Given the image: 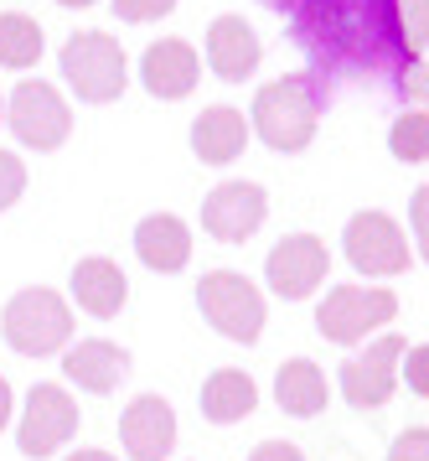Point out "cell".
<instances>
[{
	"label": "cell",
	"mask_w": 429,
	"mask_h": 461,
	"mask_svg": "<svg viewBox=\"0 0 429 461\" xmlns=\"http://www.w3.org/2000/svg\"><path fill=\"white\" fill-rule=\"evenodd\" d=\"M73 301H78V312L109 321V316L124 312V301H130V280H124V270L114 265V259L88 254V259L73 265Z\"/></svg>",
	"instance_id": "obj_17"
},
{
	"label": "cell",
	"mask_w": 429,
	"mask_h": 461,
	"mask_svg": "<svg viewBox=\"0 0 429 461\" xmlns=\"http://www.w3.org/2000/svg\"><path fill=\"white\" fill-rule=\"evenodd\" d=\"M197 306H202L212 332H223L228 342H244V348L259 342L264 316H269L259 285L238 270H207L202 280H197Z\"/></svg>",
	"instance_id": "obj_4"
},
{
	"label": "cell",
	"mask_w": 429,
	"mask_h": 461,
	"mask_svg": "<svg viewBox=\"0 0 429 461\" xmlns=\"http://www.w3.org/2000/svg\"><path fill=\"white\" fill-rule=\"evenodd\" d=\"M62 78L73 84L83 104H114L130 84V63L124 47L109 32H78L62 42Z\"/></svg>",
	"instance_id": "obj_5"
},
{
	"label": "cell",
	"mask_w": 429,
	"mask_h": 461,
	"mask_svg": "<svg viewBox=\"0 0 429 461\" xmlns=\"http://www.w3.org/2000/svg\"><path fill=\"white\" fill-rule=\"evenodd\" d=\"M259 58H264V47H259V37H254V26L244 16H218L207 26V63L223 84H244L259 68Z\"/></svg>",
	"instance_id": "obj_16"
},
{
	"label": "cell",
	"mask_w": 429,
	"mask_h": 461,
	"mask_svg": "<svg viewBox=\"0 0 429 461\" xmlns=\"http://www.w3.org/2000/svg\"><path fill=\"white\" fill-rule=\"evenodd\" d=\"M290 11L295 37L316 52L321 68H378L383 58V22L378 0H274Z\"/></svg>",
	"instance_id": "obj_1"
},
{
	"label": "cell",
	"mask_w": 429,
	"mask_h": 461,
	"mask_svg": "<svg viewBox=\"0 0 429 461\" xmlns=\"http://www.w3.org/2000/svg\"><path fill=\"white\" fill-rule=\"evenodd\" d=\"M135 254H140L145 270L176 275L192 259V229H186L176 212H150V218H140V229H135Z\"/></svg>",
	"instance_id": "obj_18"
},
{
	"label": "cell",
	"mask_w": 429,
	"mask_h": 461,
	"mask_svg": "<svg viewBox=\"0 0 429 461\" xmlns=\"http://www.w3.org/2000/svg\"><path fill=\"white\" fill-rule=\"evenodd\" d=\"M274 399H280V410L295 415V420L326 415V404H331L326 368L310 363V357H290V363H280V374H274Z\"/></svg>",
	"instance_id": "obj_20"
},
{
	"label": "cell",
	"mask_w": 429,
	"mask_h": 461,
	"mask_svg": "<svg viewBox=\"0 0 429 461\" xmlns=\"http://www.w3.org/2000/svg\"><path fill=\"white\" fill-rule=\"evenodd\" d=\"M389 146L398 161H409V167H425L429 161V114L425 109H414V114H398V125H393Z\"/></svg>",
	"instance_id": "obj_24"
},
{
	"label": "cell",
	"mask_w": 429,
	"mask_h": 461,
	"mask_svg": "<svg viewBox=\"0 0 429 461\" xmlns=\"http://www.w3.org/2000/svg\"><path fill=\"white\" fill-rule=\"evenodd\" d=\"M58 5H73V11H83V5H94V0H58Z\"/></svg>",
	"instance_id": "obj_33"
},
{
	"label": "cell",
	"mask_w": 429,
	"mask_h": 461,
	"mask_svg": "<svg viewBox=\"0 0 429 461\" xmlns=\"http://www.w3.org/2000/svg\"><path fill=\"white\" fill-rule=\"evenodd\" d=\"M11 415H16V394H11V384L0 378V430L11 425Z\"/></svg>",
	"instance_id": "obj_31"
},
{
	"label": "cell",
	"mask_w": 429,
	"mask_h": 461,
	"mask_svg": "<svg viewBox=\"0 0 429 461\" xmlns=\"http://www.w3.org/2000/svg\"><path fill=\"white\" fill-rule=\"evenodd\" d=\"M26 192V167H21V156L11 150H0V212L16 208V197Z\"/></svg>",
	"instance_id": "obj_25"
},
{
	"label": "cell",
	"mask_w": 429,
	"mask_h": 461,
	"mask_svg": "<svg viewBox=\"0 0 429 461\" xmlns=\"http://www.w3.org/2000/svg\"><path fill=\"white\" fill-rule=\"evenodd\" d=\"M62 461H120V456H109V451H99V446H83V451H67Z\"/></svg>",
	"instance_id": "obj_32"
},
{
	"label": "cell",
	"mask_w": 429,
	"mask_h": 461,
	"mask_svg": "<svg viewBox=\"0 0 429 461\" xmlns=\"http://www.w3.org/2000/svg\"><path fill=\"white\" fill-rule=\"evenodd\" d=\"M78 436V404L73 394L62 389V384H31V394H26V415L16 425V446L21 456H58L67 440Z\"/></svg>",
	"instance_id": "obj_7"
},
{
	"label": "cell",
	"mask_w": 429,
	"mask_h": 461,
	"mask_svg": "<svg viewBox=\"0 0 429 461\" xmlns=\"http://www.w3.org/2000/svg\"><path fill=\"white\" fill-rule=\"evenodd\" d=\"M404 353H409V363H404V374H409V389L425 399V394H429V348H425V342H414V348H404Z\"/></svg>",
	"instance_id": "obj_28"
},
{
	"label": "cell",
	"mask_w": 429,
	"mask_h": 461,
	"mask_svg": "<svg viewBox=\"0 0 429 461\" xmlns=\"http://www.w3.org/2000/svg\"><path fill=\"white\" fill-rule=\"evenodd\" d=\"M41 26L21 11H0V68H37Z\"/></svg>",
	"instance_id": "obj_23"
},
{
	"label": "cell",
	"mask_w": 429,
	"mask_h": 461,
	"mask_svg": "<svg viewBox=\"0 0 429 461\" xmlns=\"http://www.w3.org/2000/svg\"><path fill=\"white\" fill-rule=\"evenodd\" d=\"M342 249H347L352 270L357 275H372V280H383V275H404L414 265V249L404 229L393 223L389 212H357L342 233Z\"/></svg>",
	"instance_id": "obj_8"
},
{
	"label": "cell",
	"mask_w": 429,
	"mask_h": 461,
	"mask_svg": "<svg viewBox=\"0 0 429 461\" xmlns=\"http://www.w3.org/2000/svg\"><path fill=\"white\" fill-rule=\"evenodd\" d=\"M0 337L11 342V353L21 357H52L73 342V306L47 285L16 291L0 312Z\"/></svg>",
	"instance_id": "obj_3"
},
{
	"label": "cell",
	"mask_w": 429,
	"mask_h": 461,
	"mask_svg": "<svg viewBox=\"0 0 429 461\" xmlns=\"http://www.w3.org/2000/svg\"><path fill=\"white\" fill-rule=\"evenodd\" d=\"M389 461H429V430H425V425H409L404 436L393 440Z\"/></svg>",
	"instance_id": "obj_27"
},
{
	"label": "cell",
	"mask_w": 429,
	"mask_h": 461,
	"mask_svg": "<svg viewBox=\"0 0 429 461\" xmlns=\"http://www.w3.org/2000/svg\"><path fill=\"white\" fill-rule=\"evenodd\" d=\"M326 275H331V249L316 233H290L264 259V280L280 301H306V295H316Z\"/></svg>",
	"instance_id": "obj_10"
},
{
	"label": "cell",
	"mask_w": 429,
	"mask_h": 461,
	"mask_svg": "<svg viewBox=\"0 0 429 461\" xmlns=\"http://www.w3.org/2000/svg\"><path fill=\"white\" fill-rule=\"evenodd\" d=\"M269 218V197L259 182H223V187L207 192L202 203V229L218 239V244H244L264 229Z\"/></svg>",
	"instance_id": "obj_12"
},
{
	"label": "cell",
	"mask_w": 429,
	"mask_h": 461,
	"mask_svg": "<svg viewBox=\"0 0 429 461\" xmlns=\"http://www.w3.org/2000/svg\"><path fill=\"white\" fill-rule=\"evenodd\" d=\"M62 374L73 378L88 394H114L130 378V353L109 337H88L78 348H62Z\"/></svg>",
	"instance_id": "obj_14"
},
{
	"label": "cell",
	"mask_w": 429,
	"mask_h": 461,
	"mask_svg": "<svg viewBox=\"0 0 429 461\" xmlns=\"http://www.w3.org/2000/svg\"><path fill=\"white\" fill-rule=\"evenodd\" d=\"M398 88H404V94H414V99H425V68L414 63L409 73H404V84H398Z\"/></svg>",
	"instance_id": "obj_30"
},
{
	"label": "cell",
	"mask_w": 429,
	"mask_h": 461,
	"mask_svg": "<svg viewBox=\"0 0 429 461\" xmlns=\"http://www.w3.org/2000/svg\"><path fill=\"white\" fill-rule=\"evenodd\" d=\"M120 440L130 461H165L176 451V410L161 394H135L120 415Z\"/></svg>",
	"instance_id": "obj_13"
},
{
	"label": "cell",
	"mask_w": 429,
	"mask_h": 461,
	"mask_svg": "<svg viewBox=\"0 0 429 461\" xmlns=\"http://www.w3.org/2000/svg\"><path fill=\"white\" fill-rule=\"evenodd\" d=\"M176 11V0H114V16L120 22H161V16H171Z\"/></svg>",
	"instance_id": "obj_26"
},
{
	"label": "cell",
	"mask_w": 429,
	"mask_h": 461,
	"mask_svg": "<svg viewBox=\"0 0 429 461\" xmlns=\"http://www.w3.org/2000/svg\"><path fill=\"white\" fill-rule=\"evenodd\" d=\"M248 461H306V451H300V446H290V440H259Z\"/></svg>",
	"instance_id": "obj_29"
},
{
	"label": "cell",
	"mask_w": 429,
	"mask_h": 461,
	"mask_svg": "<svg viewBox=\"0 0 429 461\" xmlns=\"http://www.w3.org/2000/svg\"><path fill=\"white\" fill-rule=\"evenodd\" d=\"M259 410V384L244 374V368H218L207 374L202 384V420L212 425H238Z\"/></svg>",
	"instance_id": "obj_21"
},
{
	"label": "cell",
	"mask_w": 429,
	"mask_h": 461,
	"mask_svg": "<svg viewBox=\"0 0 429 461\" xmlns=\"http://www.w3.org/2000/svg\"><path fill=\"white\" fill-rule=\"evenodd\" d=\"M5 120H11L21 146H31V150H58L73 135V109H67V99L52 84H41V78H31V84H21L11 94Z\"/></svg>",
	"instance_id": "obj_9"
},
{
	"label": "cell",
	"mask_w": 429,
	"mask_h": 461,
	"mask_svg": "<svg viewBox=\"0 0 429 461\" xmlns=\"http://www.w3.org/2000/svg\"><path fill=\"white\" fill-rule=\"evenodd\" d=\"M202 78V63L197 52L182 42V37H165V42H150L140 58V84L156 94V99H186Z\"/></svg>",
	"instance_id": "obj_15"
},
{
	"label": "cell",
	"mask_w": 429,
	"mask_h": 461,
	"mask_svg": "<svg viewBox=\"0 0 429 461\" xmlns=\"http://www.w3.org/2000/svg\"><path fill=\"white\" fill-rule=\"evenodd\" d=\"M404 337H378L368 342V353L347 357L336 374H342V394H347L352 410H378V404H389L393 389H398V357H404Z\"/></svg>",
	"instance_id": "obj_11"
},
{
	"label": "cell",
	"mask_w": 429,
	"mask_h": 461,
	"mask_svg": "<svg viewBox=\"0 0 429 461\" xmlns=\"http://www.w3.org/2000/svg\"><path fill=\"white\" fill-rule=\"evenodd\" d=\"M398 316V295L378 291V285H336V291L316 306V332L336 342V348H357L368 342V332L389 327Z\"/></svg>",
	"instance_id": "obj_6"
},
{
	"label": "cell",
	"mask_w": 429,
	"mask_h": 461,
	"mask_svg": "<svg viewBox=\"0 0 429 461\" xmlns=\"http://www.w3.org/2000/svg\"><path fill=\"white\" fill-rule=\"evenodd\" d=\"M244 146H248V120L238 114V109L212 104V109H202V114L192 120V150H197V161H207V167L238 161Z\"/></svg>",
	"instance_id": "obj_19"
},
{
	"label": "cell",
	"mask_w": 429,
	"mask_h": 461,
	"mask_svg": "<svg viewBox=\"0 0 429 461\" xmlns=\"http://www.w3.org/2000/svg\"><path fill=\"white\" fill-rule=\"evenodd\" d=\"M321 104H326V88L316 73H290V78H274L254 94V130L269 150H306L316 140V125H321Z\"/></svg>",
	"instance_id": "obj_2"
},
{
	"label": "cell",
	"mask_w": 429,
	"mask_h": 461,
	"mask_svg": "<svg viewBox=\"0 0 429 461\" xmlns=\"http://www.w3.org/2000/svg\"><path fill=\"white\" fill-rule=\"evenodd\" d=\"M378 22H383V37H389L404 58H425L429 26H425V0H378Z\"/></svg>",
	"instance_id": "obj_22"
},
{
	"label": "cell",
	"mask_w": 429,
	"mask_h": 461,
	"mask_svg": "<svg viewBox=\"0 0 429 461\" xmlns=\"http://www.w3.org/2000/svg\"><path fill=\"white\" fill-rule=\"evenodd\" d=\"M0 114H5V104H0Z\"/></svg>",
	"instance_id": "obj_34"
}]
</instances>
